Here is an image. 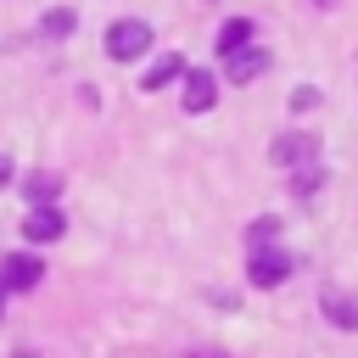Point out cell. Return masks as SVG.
I'll return each mask as SVG.
<instances>
[{"instance_id": "cell-1", "label": "cell", "mask_w": 358, "mask_h": 358, "mask_svg": "<svg viewBox=\"0 0 358 358\" xmlns=\"http://www.w3.org/2000/svg\"><path fill=\"white\" fill-rule=\"evenodd\" d=\"M145 50H151V22L123 17V22L106 28V56H112V62H134V56H145Z\"/></svg>"}, {"instance_id": "cell-2", "label": "cell", "mask_w": 358, "mask_h": 358, "mask_svg": "<svg viewBox=\"0 0 358 358\" xmlns=\"http://www.w3.org/2000/svg\"><path fill=\"white\" fill-rule=\"evenodd\" d=\"M291 268H296V263H291L285 252H274V246L263 252V246H257V252H252V263H246V280H252L257 291H268V285H285V274H291Z\"/></svg>"}, {"instance_id": "cell-3", "label": "cell", "mask_w": 358, "mask_h": 358, "mask_svg": "<svg viewBox=\"0 0 358 358\" xmlns=\"http://www.w3.org/2000/svg\"><path fill=\"white\" fill-rule=\"evenodd\" d=\"M257 73H268V45H241L224 56V78L229 84H252Z\"/></svg>"}, {"instance_id": "cell-4", "label": "cell", "mask_w": 358, "mask_h": 358, "mask_svg": "<svg viewBox=\"0 0 358 358\" xmlns=\"http://www.w3.org/2000/svg\"><path fill=\"white\" fill-rule=\"evenodd\" d=\"M39 280H45V263H39L34 252H11V257L0 263V285H6V291H34Z\"/></svg>"}, {"instance_id": "cell-5", "label": "cell", "mask_w": 358, "mask_h": 358, "mask_svg": "<svg viewBox=\"0 0 358 358\" xmlns=\"http://www.w3.org/2000/svg\"><path fill=\"white\" fill-rule=\"evenodd\" d=\"M313 157H319V134H280V140L268 145V162H280V168L313 162Z\"/></svg>"}, {"instance_id": "cell-6", "label": "cell", "mask_w": 358, "mask_h": 358, "mask_svg": "<svg viewBox=\"0 0 358 358\" xmlns=\"http://www.w3.org/2000/svg\"><path fill=\"white\" fill-rule=\"evenodd\" d=\"M213 101H218V78L201 73V67H185V106L190 112H207Z\"/></svg>"}, {"instance_id": "cell-7", "label": "cell", "mask_w": 358, "mask_h": 358, "mask_svg": "<svg viewBox=\"0 0 358 358\" xmlns=\"http://www.w3.org/2000/svg\"><path fill=\"white\" fill-rule=\"evenodd\" d=\"M62 229H67V218H62L50 201H45V207H34V213L22 218V235H28V241H56Z\"/></svg>"}, {"instance_id": "cell-8", "label": "cell", "mask_w": 358, "mask_h": 358, "mask_svg": "<svg viewBox=\"0 0 358 358\" xmlns=\"http://www.w3.org/2000/svg\"><path fill=\"white\" fill-rule=\"evenodd\" d=\"M56 190H62V179H56V173H45V168L22 179V196H28L34 207H45V201H56Z\"/></svg>"}, {"instance_id": "cell-9", "label": "cell", "mask_w": 358, "mask_h": 358, "mask_svg": "<svg viewBox=\"0 0 358 358\" xmlns=\"http://www.w3.org/2000/svg\"><path fill=\"white\" fill-rule=\"evenodd\" d=\"M241 45H252V22H246V17H229V22L218 28V56H229V50H241Z\"/></svg>"}, {"instance_id": "cell-10", "label": "cell", "mask_w": 358, "mask_h": 358, "mask_svg": "<svg viewBox=\"0 0 358 358\" xmlns=\"http://www.w3.org/2000/svg\"><path fill=\"white\" fill-rule=\"evenodd\" d=\"M173 78H185V62H179V56H162V62H151V73L140 78V90H162V84H173Z\"/></svg>"}, {"instance_id": "cell-11", "label": "cell", "mask_w": 358, "mask_h": 358, "mask_svg": "<svg viewBox=\"0 0 358 358\" xmlns=\"http://www.w3.org/2000/svg\"><path fill=\"white\" fill-rule=\"evenodd\" d=\"M324 313H330L336 330H358V302H352V296H336V291H330V296H324Z\"/></svg>"}, {"instance_id": "cell-12", "label": "cell", "mask_w": 358, "mask_h": 358, "mask_svg": "<svg viewBox=\"0 0 358 358\" xmlns=\"http://www.w3.org/2000/svg\"><path fill=\"white\" fill-rule=\"evenodd\" d=\"M39 34H45V39H67V34H73V11H67V6H56V11H45V22H39Z\"/></svg>"}, {"instance_id": "cell-13", "label": "cell", "mask_w": 358, "mask_h": 358, "mask_svg": "<svg viewBox=\"0 0 358 358\" xmlns=\"http://www.w3.org/2000/svg\"><path fill=\"white\" fill-rule=\"evenodd\" d=\"M274 235H280V218H252V224H246V241H252V246H268Z\"/></svg>"}, {"instance_id": "cell-14", "label": "cell", "mask_w": 358, "mask_h": 358, "mask_svg": "<svg viewBox=\"0 0 358 358\" xmlns=\"http://www.w3.org/2000/svg\"><path fill=\"white\" fill-rule=\"evenodd\" d=\"M319 185H324V173H319V168H313V162H308V168H302V173H296V179H291V196H313V190H319Z\"/></svg>"}, {"instance_id": "cell-15", "label": "cell", "mask_w": 358, "mask_h": 358, "mask_svg": "<svg viewBox=\"0 0 358 358\" xmlns=\"http://www.w3.org/2000/svg\"><path fill=\"white\" fill-rule=\"evenodd\" d=\"M308 106H319V90L313 84H296L291 90V112H308Z\"/></svg>"}, {"instance_id": "cell-16", "label": "cell", "mask_w": 358, "mask_h": 358, "mask_svg": "<svg viewBox=\"0 0 358 358\" xmlns=\"http://www.w3.org/2000/svg\"><path fill=\"white\" fill-rule=\"evenodd\" d=\"M11 185V157H0V190Z\"/></svg>"}, {"instance_id": "cell-17", "label": "cell", "mask_w": 358, "mask_h": 358, "mask_svg": "<svg viewBox=\"0 0 358 358\" xmlns=\"http://www.w3.org/2000/svg\"><path fill=\"white\" fill-rule=\"evenodd\" d=\"M196 358H224V352H196Z\"/></svg>"}, {"instance_id": "cell-18", "label": "cell", "mask_w": 358, "mask_h": 358, "mask_svg": "<svg viewBox=\"0 0 358 358\" xmlns=\"http://www.w3.org/2000/svg\"><path fill=\"white\" fill-rule=\"evenodd\" d=\"M313 6H336V0H313Z\"/></svg>"}, {"instance_id": "cell-19", "label": "cell", "mask_w": 358, "mask_h": 358, "mask_svg": "<svg viewBox=\"0 0 358 358\" xmlns=\"http://www.w3.org/2000/svg\"><path fill=\"white\" fill-rule=\"evenodd\" d=\"M0 308H6V285H0Z\"/></svg>"}]
</instances>
